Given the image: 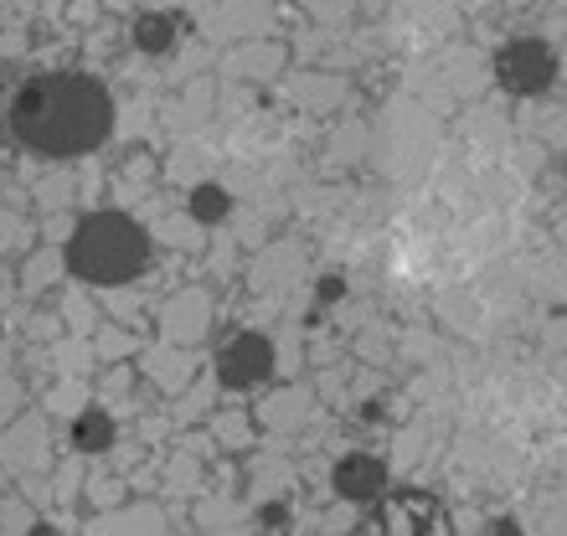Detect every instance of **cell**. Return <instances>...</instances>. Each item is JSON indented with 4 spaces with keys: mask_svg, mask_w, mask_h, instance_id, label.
<instances>
[{
    "mask_svg": "<svg viewBox=\"0 0 567 536\" xmlns=\"http://www.w3.org/2000/svg\"><path fill=\"white\" fill-rule=\"evenodd\" d=\"M382 485H388V470H382L372 454H351V460L336 470V491H341L346 501H377Z\"/></svg>",
    "mask_w": 567,
    "mask_h": 536,
    "instance_id": "obj_4",
    "label": "cell"
},
{
    "mask_svg": "<svg viewBox=\"0 0 567 536\" xmlns=\"http://www.w3.org/2000/svg\"><path fill=\"white\" fill-rule=\"evenodd\" d=\"M495 78H501L511 93H522V99L547 93L553 89V78H557V52L547 42H537V37H522V42L501 47V58H495Z\"/></svg>",
    "mask_w": 567,
    "mask_h": 536,
    "instance_id": "obj_3",
    "label": "cell"
},
{
    "mask_svg": "<svg viewBox=\"0 0 567 536\" xmlns=\"http://www.w3.org/2000/svg\"><path fill=\"white\" fill-rule=\"evenodd\" d=\"M16 140L42 155H83V150L104 145L109 124H114V104L93 78L78 73H52L21 89L11 109Z\"/></svg>",
    "mask_w": 567,
    "mask_h": 536,
    "instance_id": "obj_1",
    "label": "cell"
},
{
    "mask_svg": "<svg viewBox=\"0 0 567 536\" xmlns=\"http://www.w3.org/2000/svg\"><path fill=\"white\" fill-rule=\"evenodd\" d=\"M145 254H150L145 233H140L130 217H114V212L89 217L73 238V268L99 284H120V279H130V274H140Z\"/></svg>",
    "mask_w": 567,
    "mask_h": 536,
    "instance_id": "obj_2",
    "label": "cell"
}]
</instances>
